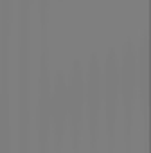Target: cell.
<instances>
[{"instance_id": "cell-3", "label": "cell", "mask_w": 151, "mask_h": 153, "mask_svg": "<svg viewBox=\"0 0 151 153\" xmlns=\"http://www.w3.org/2000/svg\"><path fill=\"white\" fill-rule=\"evenodd\" d=\"M83 63L72 61L67 83V128L72 131L74 140L79 139L83 121H85V78H83Z\"/></svg>"}, {"instance_id": "cell-5", "label": "cell", "mask_w": 151, "mask_h": 153, "mask_svg": "<svg viewBox=\"0 0 151 153\" xmlns=\"http://www.w3.org/2000/svg\"><path fill=\"white\" fill-rule=\"evenodd\" d=\"M49 124L56 142H59L67 131V83L61 70H58L49 92Z\"/></svg>"}, {"instance_id": "cell-1", "label": "cell", "mask_w": 151, "mask_h": 153, "mask_svg": "<svg viewBox=\"0 0 151 153\" xmlns=\"http://www.w3.org/2000/svg\"><path fill=\"white\" fill-rule=\"evenodd\" d=\"M83 78H85V119L88 123L90 137L95 142L99 135V124H101V114H103L101 61L95 52L88 56L87 67H83Z\"/></svg>"}, {"instance_id": "cell-2", "label": "cell", "mask_w": 151, "mask_h": 153, "mask_svg": "<svg viewBox=\"0 0 151 153\" xmlns=\"http://www.w3.org/2000/svg\"><path fill=\"white\" fill-rule=\"evenodd\" d=\"M101 99L106 117V126L110 135H113L115 124H117V114H119V103H121V92H119V58L117 51L110 47L104 52V65L101 67Z\"/></svg>"}, {"instance_id": "cell-4", "label": "cell", "mask_w": 151, "mask_h": 153, "mask_svg": "<svg viewBox=\"0 0 151 153\" xmlns=\"http://www.w3.org/2000/svg\"><path fill=\"white\" fill-rule=\"evenodd\" d=\"M119 92L121 101L126 115V123L130 126L131 114L135 108V97L138 94L137 88V47L131 40H128L121 51V61H119Z\"/></svg>"}]
</instances>
